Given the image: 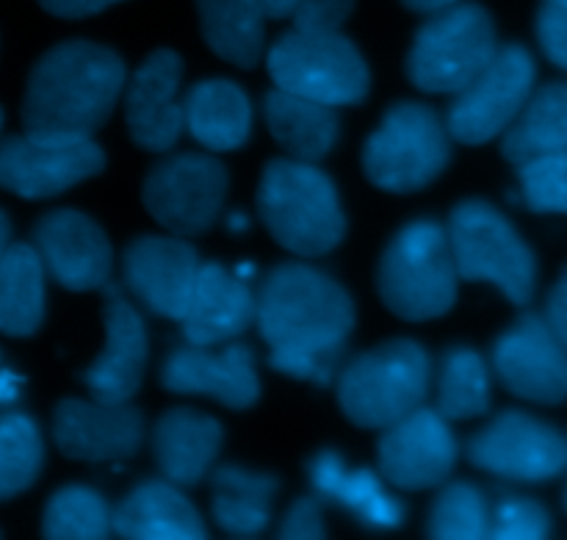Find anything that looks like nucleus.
Segmentation results:
<instances>
[{"mask_svg":"<svg viewBox=\"0 0 567 540\" xmlns=\"http://www.w3.org/2000/svg\"><path fill=\"white\" fill-rule=\"evenodd\" d=\"M22 377L11 369H0V405H14L20 399Z\"/></svg>","mask_w":567,"mask_h":540,"instance_id":"nucleus-43","label":"nucleus"},{"mask_svg":"<svg viewBox=\"0 0 567 540\" xmlns=\"http://www.w3.org/2000/svg\"><path fill=\"white\" fill-rule=\"evenodd\" d=\"M452 161L446 120L426 103L399 100L365 139L363 172L377 189L413 194L435 183Z\"/></svg>","mask_w":567,"mask_h":540,"instance_id":"nucleus-6","label":"nucleus"},{"mask_svg":"<svg viewBox=\"0 0 567 540\" xmlns=\"http://www.w3.org/2000/svg\"><path fill=\"white\" fill-rule=\"evenodd\" d=\"M103 303L105 344L92 366L81 371V380L97 403L122 405L131 403L142 388L147 369V330L116 283H105Z\"/></svg>","mask_w":567,"mask_h":540,"instance_id":"nucleus-18","label":"nucleus"},{"mask_svg":"<svg viewBox=\"0 0 567 540\" xmlns=\"http://www.w3.org/2000/svg\"><path fill=\"white\" fill-rule=\"evenodd\" d=\"M537 42L551 64L567 70V6L543 3L535 20Z\"/></svg>","mask_w":567,"mask_h":540,"instance_id":"nucleus-38","label":"nucleus"},{"mask_svg":"<svg viewBox=\"0 0 567 540\" xmlns=\"http://www.w3.org/2000/svg\"><path fill=\"white\" fill-rule=\"evenodd\" d=\"M565 510H567V491H565Z\"/></svg>","mask_w":567,"mask_h":540,"instance_id":"nucleus-51","label":"nucleus"},{"mask_svg":"<svg viewBox=\"0 0 567 540\" xmlns=\"http://www.w3.org/2000/svg\"><path fill=\"white\" fill-rule=\"evenodd\" d=\"M225 164L214 155L177 153L150 166L142 186L147 214L175 236H203L216 225L225 205Z\"/></svg>","mask_w":567,"mask_h":540,"instance_id":"nucleus-11","label":"nucleus"},{"mask_svg":"<svg viewBox=\"0 0 567 540\" xmlns=\"http://www.w3.org/2000/svg\"><path fill=\"white\" fill-rule=\"evenodd\" d=\"M33 247L42 255L48 275L70 292H94L111 281L109 236L92 216L75 208L44 214L33 225Z\"/></svg>","mask_w":567,"mask_h":540,"instance_id":"nucleus-19","label":"nucleus"},{"mask_svg":"<svg viewBox=\"0 0 567 540\" xmlns=\"http://www.w3.org/2000/svg\"><path fill=\"white\" fill-rule=\"evenodd\" d=\"M258 214L280 247L299 258H319L343 242L338 189L310 161L271 159L260 175Z\"/></svg>","mask_w":567,"mask_h":540,"instance_id":"nucleus-3","label":"nucleus"},{"mask_svg":"<svg viewBox=\"0 0 567 540\" xmlns=\"http://www.w3.org/2000/svg\"><path fill=\"white\" fill-rule=\"evenodd\" d=\"M44 463L39 427L25 414H0V502L20 497L37 482Z\"/></svg>","mask_w":567,"mask_h":540,"instance_id":"nucleus-34","label":"nucleus"},{"mask_svg":"<svg viewBox=\"0 0 567 540\" xmlns=\"http://www.w3.org/2000/svg\"><path fill=\"white\" fill-rule=\"evenodd\" d=\"M114 536L125 540H203L208 530L199 510L181 493V486L144 480L111 513Z\"/></svg>","mask_w":567,"mask_h":540,"instance_id":"nucleus-24","label":"nucleus"},{"mask_svg":"<svg viewBox=\"0 0 567 540\" xmlns=\"http://www.w3.org/2000/svg\"><path fill=\"white\" fill-rule=\"evenodd\" d=\"M9 247H11V222L9 216H6V211L0 208V264H3Z\"/></svg>","mask_w":567,"mask_h":540,"instance_id":"nucleus-46","label":"nucleus"},{"mask_svg":"<svg viewBox=\"0 0 567 540\" xmlns=\"http://www.w3.org/2000/svg\"><path fill=\"white\" fill-rule=\"evenodd\" d=\"M426 536L437 540L491 538V508L474 482H449L441 488L430 510Z\"/></svg>","mask_w":567,"mask_h":540,"instance_id":"nucleus-35","label":"nucleus"},{"mask_svg":"<svg viewBox=\"0 0 567 540\" xmlns=\"http://www.w3.org/2000/svg\"><path fill=\"white\" fill-rule=\"evenodd\" d=\"M535 75V55L524 44L498 48L491 64L449 103L446 128L454 142L476 147L504 136V131L529 103Z\"/></svg>","mask_w":567,"mask_h":540,"instance_id":"nucleus-10","label":"nucleus"},{"mask_svg":"<svg viewBox=\"0 0 567 540\" xmlns=\"http://www.w3.org/2000/svg\"><path fill=\"white\" fill-rule=\"evenodd\" d=\"M258 330L269 344L271 369L327 386L354 330V303L327 272L291 261L266 275Z\"/></svg>","mask_w":567,"mask_h":540,"instance_id":"nucleus-1","label":"nucleus"},{"mask_svg":"<svg viewBox=\"0 0 567 540\" xmlns=\"http://www.w3.org/2000/svg\"><path fill=\"white\" fill-rule=\"evenodd\" d=\"M252 322H258V297L249 281L214 261L203 264L192 303L181 319L183 338L199 347L230 344L247 333Z\"/></svg>","mask_w":567,"mask_h":540,"instance_id":"nucleus-22","label":"nucleus"},{"mask_svg":"<svg viewBox=\"0 0 567 540\" xmlns=\"http://www.w3.org/2000/svg\"><path fill=\"white\" fill-rule=\"evenodd\" d=\"M225 427L194 408H172L153 427V458L161 475L181 488H194L210 477Z\"/></svg>","mask_w":567,"mask_h":540,"instance_id":"nucleus-23","label":"nucleus"},{"mask_svg":"<svg viewBox=\"0 0 567 540\" xmlns=\"http://www.w3.org/2000/svg\"><path fill=\"white\" fill-rule=\"evenodd\" d=\"M0 128H3V109H0Z\"/></svg>","mask_w":567,"mask_h":540,"instance_id":"nucleus-50","label":"nucleus"},{"mask_svg":"<svg viewBox=\"0 0 567 540\" xmlns=\"http://www.w3.org/2000/svg\"><path fill=\"white\" fill-rule=\"evenodd\" d=\"M227 227H230V231H244V227H247V216L230 214V220H227Z\"/></svg>","mask_w":567,"mask_h":540,"instance_id":"nucleus-47","label":"nucleus"},{"mask_svg":"<svg viewBox=\"0 0 567 540\" xmlns=\"http://www.w3.org/2000/svg\"><path fill=\"white\" fill-rule=\"evenodd\" d=\"M354 0H299L293 26L310 31H338L352 14Z\"/></svg>","mask_w":567,"mask_h":540,"instance_id":"nucleus-40","label":"nucleus"},{"mask_svg":"<svg viewBox=\"0 0 567 540\" xmlns=\"http://www.w3.org/2000/svg\"><path fill=\"white\" fill-rule=\"evenodd\" d=\"M491 408V377L487 364L474 347L454 344L441 355L437 371V410L449 421L485 416Z\"/></svg>","mask_w":567,"mask_h":540,"instance_id":"nucleus-32","label":"nucleus"},{"mask_svg":"<svg viewBox=\"0 0 567 540\" xmlns=\"http://www.w3.org/2000/svg\"><path fill=\"white\" fill-rule=\"evenodd\" d=\"M197 249L186 236H138L122 253V275L133 297L169 322H181L197 286Z\"/></svg>","mask_w":567,"mask_h":540,"instance_id":"nucleus-16","label":"nucleus"},{"mask_svg":"<svg viewBox=\"0 0 567 540\" xmlns=\"http://www.w3.org/2000/svg\"><path fill=\"white\" fill-rule=\"evenodd\" d=\"M116 50L72 39L50 48L28 78L22 128L37 139H92L125 92Z\"/></svg>","mask_w":567,"mask_h":540,"instance_id":"nucleus-2","label":"nucleus"},{"mask_svg":"<svg viewBox=\"0 0 567 540\" xmlns=\"http://www.w3.org/2000/svg\"><path fill=\"white\" fill-rule=\"evenodd\" d=\"M404 6H408L410 11H415V14H437V11H446L452 9V6L463 3V0H402Z\"/></svg>","mask_w":567,"mask_h":540,"instance_id":"nucleus-44","label":"nucleus"},{"mask_svg":"<svg viewBox=\"0 0 567 540\" xmlns=\"http://www.w3.org/2000/svg\"><path fill=\"white\" fill-rule=\"evenodd\" d=\"M520 197L537 214L567 216V150L518 166Z\"/></svg>","mask_w":567,"mask_h":540,"instance_id":"nucleus-36","label":"nucleus"},{"mask_svg":"<svg viewBox=\"0 0 567 540\" xmlns=\"http://www.w3.org/2000/svg\"><path fill=\"white\" fill-rule=\"evenodd\" d=\"M543 3H559V6H567V0H543Z\"/></svg>","mask_w":567,"mask_h":540,"instance_id":"nucleus-49","label":"nucleus"},{"mask_svg":"<svg viewBox=\"0 0 567 540\" xmlns=\"http://www.w3.org/2000/svg\"><path fill=\"white\" fill-rule=\"evenodd\" d=\"M264 6L271 20H282V17H293L299 0H264Z\"/></svg>","mask_w":567,"mask_h":540,"instance_id":"nucleus-45","label":"nucleus"},{"mask_svg":"<svg viewBox=\"0 0 567 540\" xmlns=\"http://www.w3.org/2000/svg\"><path fill=\"white\" fill-rule=\"evenodd\" d=\"M109 502L94 488L66 486L48 499L42 516V536L50 540H103L111 527Z\"/></svg>","mask_w":567,"mask_h":540,"instance_id":"nucleus-33","label":"nucleus"},{"mask_svg":"<svg viewBox=\"0 0 567 540\" xmlns=\"http://www.w3.org/2000/svg\"><path fill=\"white\" fill-rule=\"evenodd\" d=\"M498 53L496 22L480 3H457L430 14L415 31L408 78L426 94H457Z\"/></svg>","mask_w":567,"mask_h":540,"instance_id":"nucleus-8","label":"nucleus"},{"mask_svg":"<svg viewBox=\"0 0 567 540\" xmlns=\"http://www.w3.org/2000/svg\"><path fill=\"white\" fill-rule=\"evenodd\" d=\"M551 536V513L529 497H502L491 513L493 540H543Z\"/></svg>","mask_w":567,"mask_h":540,"instance_id":"nucleus-37","label":"nucleus"},{"mask_svg":"<svg viewBox=\"0 0 567 540\" xmlns=\"http://www.w3.org/2000/svg\"><path fill=\"white\" fill-rule=\"evenodd\" d=\"M308 475L321 499L336 502L360 524L374 527V530H396L404 524V505L382 488L380 477L371 469L349 471L341 455L324 449L313 455Z\"/></svg>","mask_w":567,"mask_h":540,"instance_id":"nucleus-25","label":"nucleus"},{"mask_svg":"<svg viewBox=\"0 0 567 540\" xmlns=\"http://www.w3.org/2000/svg\"><path fill=\"white\" fill-rule=\"evenodd\" d=\"M186 131L214 153H230L247 144L252 133V103L230 78H205L183 98Z\"/></svg>","mask_w":567,"mask_h":540,"instance_id":"nucleus-26","label":"nucleus"},{"mask_svg":"<svg viewBox=\"0 0 567 540\" xmlns=\"http://www.w3.org/2000/svg\"><path fill=\"white\" fill-rule=\"evenodd\" d=\"M44 272L33 244H11L0 264V333L25 338L42 327Z\"/></svg>","mask_w":567,"mask_h":540,"instance_id":"nucleus-31","label":"nucleus"},{"mask_svg":"<svg viewBox=\"0 0 567 540\" xmlns=\"http://www.w3.org/2000/svg\"><path fill=\"white\" fill-rule=\"evenodd\" d=\"M275 86L327 105H358L369 94V64L341 31L297 28L282 33L266 53Z\"/></svg>","mask_w":567,"mask_h":540,"instance_id":"nucleus-9","label":"nucleus"},{"mask_svg":"<svg viewBox=\"0 0 567 540\" xmlns=\"http://www.w3.org/2000/svg\"><path fill=\"white\" fill-rule=\"evenodd\" d=\"M449 242L460 281L493 283L509 303L529 305L537 286L535 249L485 200H463L449 214Z\"/></svg>","mask_w":567,"mask_h":540,"instance_id":"nucleus-7","label":"nucleus"},{"mask_svg":"<svg viewBox=\"0 0 567 540\" xmlns=\"http://www.w3.org/2000/svg\"><path fill=\"white\" fill-rule=\"evenodd\" d=\"M543 316H546L551 330L559 336V342L567 347V266L563 269V275L557 277L551 292H548L546 314Z\"/></svg>","mask_w":567,"mask_h":540,"instance_id":"nucleus-41","label":"nucleus"},{"mask_svg":"<svg viewBox=\"0 0 567 540\" xmlns=\"http://www.w3.org/2000/svg\"><path fill=\"white\" fill-rule=\"evenodd\" d=\"M236 275L244 277V281H252V277H255V266L252 264H238L236 266Z\"/></svg>","mask_w":567,"mask_h":540,"instance_id":"nucleus-48","label":"nucleus"},{"mask_svg":"<svg viewBox=\"0 0 567 540\" xmlns=\"http://www.w3.org/2000/svg\"><path fill=\"white\" fill-rule=\"evenodd\" d=\"M563 150H567V81H551L532 92L529 103L504 131L502 155L520 166Z\"/></svg>","mask_w":567,"mask_h":540,"instance_id":"nucleus-30","label":"nucleus"},{"mask_svg":"<svg viewBox=\"0 0 567 540\" xmlns=\"http://www.w3.org/2000/svg\"><path fill=\"white\" fill-rule=\"evenodd\" d=\"M53 441L70 460L103 463L133 458L144 441V414L131 403L61 399L53 410Z\"/></svg>","mask_w":567,"mask_h":540,"instance_id":"nucleus-21","label":"nucleus"},{"mask_svg":"<svg viewBox=\"0 0 567 540\" xmlns=\"http://www.w3.org/2000/svg\"><path fill=\"white\" fill-rule=\"evenodd\" d=\"M105 170V153L92 139L9 136L0 142V186L25 200H44Z\"/></svg>","mask_w":567,"mask_h":540,"instance_id":"nucleus-13","label":"nucleus"},{"mask_svg":"<svg viewBox=\"0 0 567 540\" xmlns=\"http://www.w3.org/2000/svg\"><path fill=\"white\" fill-rule=\"evenodd\" d=\"M280 480L269 471L219 466L210 471V513L233 538H258L269 527Z\"/></svg>","mask_w":567,"mask_h":540,"instance_id":"nucleus-28","label":"nucleus"},{"mask_svg":"<svg viewBox=\"0 0 567 540\" xmlns=\"http://www.w3.org/2000/svg\"><path fill=\"white\" fill-rule=\"evenodd\" d=\"M183 59L175 50H153L125 89V122L133 142L150 153H166L186 131L183 100L177 98Z\"/></svg>","mask_w":567,"mask_h":540,"instance_id":"nucleus-20","label":"nucleus"},{"mask_svg":"<svg viewBox=\"0 0 567 540\" xmlns=\"http://www.w3.org/2000/svg\"><path fill=\"white\" fill-rule=\"evenodd\" d=\"M432 360L419 342L393 338L352 358L338 377V405L352 425L385 430L424 405Z\"/></svg>","mask_w":567,"mask_h":540,"instance_id":"nucleus-5","label":"nucleus"},{"mask_svg":"<svg viewBox=\"0 0 567 540\" xmlns=\"http://www.w3.org/2000/svg\"><path fill=\"white\" fill-rule=\"evenodd\" d=\"M471 466L513 482H551L567 471V438L524 410H504L465 447Z\"/></svg>","mask_w":567,"mask_h":540,"instance_id":"nucleus-12","label":"nucleus"},{"mask_svg":"<svg viewBox=\"0 0 567 540\" xmlns=\"http://www.w3.org/2000/svg\"><path fill=\"white\" fill-rule=\"evenodd\" d=\"M120 3V0H39L48 14L64 17V20H81V17H92L105 11L109 6Z\"/></svg>","mask_w":567,"mask_h":540,"instance_id":"nucleus-42","label":"nucleus"},{"mask_svg":"<svg viewBox=\"0 0 567 540\" xmlns=\"http://www.w3.org/2000/svg\"><path fill=\"white\" fill-rule=\"evenodd\" d=\"M493 369L518 399L537 405L567 403V347L546 316L524 314L493 344Z\"/></svg>","mask_w":567,"mask_h":540,"instance_id":"nucleus-14","label":"nucleus"},{"mask_svg":"<svg viewBox=\"0 0 567 540\" xmlns=\"http://www.w3.org/2000/svg\"><path fill=\"white\" fill-rule=\"evenodd\" d=\"M327 536L324 530V508H321V497H299L297 502L288 508L282 516V524L277 538L286 540H321Z\"/></svg>","mask_w":567,"mask_h":540,"instance_id":"nucleus-39","label":"nucleus"},{"mask_svg":"<svg viewBox=\"0 0 567 540\" xmlns=\"http://www.w3.org/2000/svg\"><path fill=\"white\" fill-rule=\"evenodd\" d=\"M441 410L419 408L382 430L377 444L380 475L402 491L443 486L457 463V438Z\"/></svg>","mask_w":567,"mask_h":540,"instance_id":"nucleus-15","label":"nucleus"},{"mask_svg":"<svg viewBox=\"0 0 567 540\" xmlns=\"http://www.w3.org/2000/svg\"><path fill=\"white\" fill-rule=\"evenodd\" d=\"M266 128L291 159L316 161L327 159L341 139V116L336 105L302 98L275 86L264 100Z\"/></svg>","mask_w":567,"mask_h":540,"instance_id":"nucleus-27","label":"nucleus"},{"mask_svg":"<svg viewBox=\"0 0 567 540\" xmlns=\"http://www.w3.org/2000/svg\"><path fill=\"white\" fill-rule=\"evenodd\" d=\"M161 386L172 394L208 397L230 410H249L260 399L255 353L238 342L219 353L192 342L177 344L161 366Z\"/></svg>","mask_w":567,"mask_h":540,"instance_id":"nucleus-17","label":"nucleus"},{"mask_svg":"<svg viewBox=\"0 0 567 540\" xmlns=\"http://www.w3.org/2000/svg\"><path fill=\"white\" fill-rule=\"evenodd\" d=\"M199 31L219 59L252 70L264 59V0H197Z\"/></svg>","mask_w":567,"mask_h":540,"instance_id":"nucleus-29","label":"nucleus"},{"mask_svg":"<svg viewBox=\"0 0 567 540\" xmlns=\"http://www.w3.org/2000/svg\"><path fill=\"white\" fill-rule=\"evenodd\" d=\"M460 272L449 231L435 220L408 222L377 266L382 305L404 322H430L457 303Z\"/></svg>","mask_w":567,"mask_h":540,"instance_id":"nucleus-4","label":"nucleus"}]
</instances>
